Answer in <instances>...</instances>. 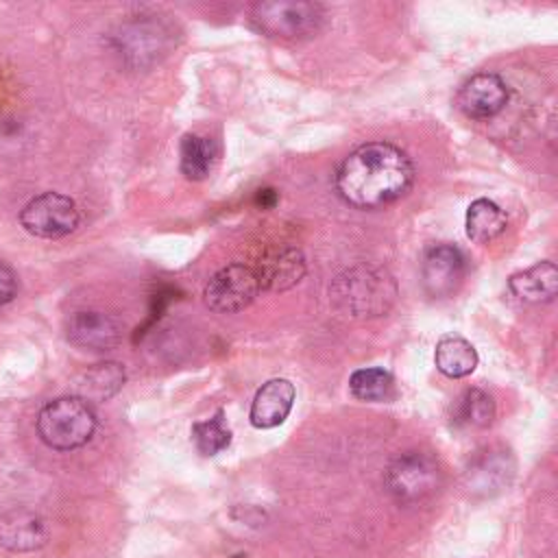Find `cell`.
I'll return each instance as SVG.
<instances>
[{"mask_svg": "<svg viewBox=\"0 0 558 558\" xmlns=\"http://www.w3.org/2000/svg\"><path fill=\"white\" fill-rule=\"evenodd\" d=\"M414 181L410 157L390 142H366L351 150L338 172L340 198L357 209H377L408 194Z\"/></svg>", "mask_w": 558, "mask_h": 558, "instance_id": "cell-1", "label": "cell"}, {"mask_svg": "<svg viewBox=\"0 0 558 558\" xmlns=\"http://www.w3.org/2000/svg\"><path fill=\"white\" fill-rule=\"evenodd\" d=\"M329 299L342 316L375 318L395 305L397 283L386 268L360 264L333 279Z\"/></svg>", "mask_w": 558, "mask_h": 558, "instance_id": "cell-2", "label": "cell"}, {"mask_svg": "<svg viewBox=\"0 0 558 558\" xmlns=\"http://www.w3.org/2000/svg\"><path fill=\"white\" fill-rule=\"evenodd\" d=\"M96 414L87 401L76 395L48 401L37 416L39 438L57 451H72L92 440Z\"/></svg>", "mask_w": 558, "mask_h": 558, "instance_id": "cell-3", "label": "cell"}, {"mask_svg": "<svg viewBox=\"0 0 558 558\" xmlns=\"http://www.w3.org/2000/svg\"><path fill=\"white\" fill-rule=\"evenodd\" d=\"M440 466L432 456L421 451H408L395 458L386 471V486L390 495L403 506H414L434 497L440 488Z\"/></svg>", "mask_w": 558, "mask_h": 558, "instance_id": "cell-4", "label": "cell"}, {"mask_svg": "<svg viewBox=\"0 0 558 558\" xmlns=\"http://www.w3.org/2000/svg\"><path fill=\"white\" fill-rule=\"evenodd\" d=\"M81 222L76 203L59 192H44L31 198L20 211V225L37 238L57 240L70 235Z\"/></svg>", "mask_w": 558, "mask_h": 558, "instance_id": "cell-5", "label": "cell"}, {"mask_svg": "<svg viewBox=\"0 0 558 558\" xmlns=\"http://www.w3.org/2000/svg\"><path fill=\"white\" fill-rule=\"evenodd\" d=\"M253 22L268 37L299 39L312 35L323 22L318 2H262L253 9Z\"/></svg>", "mask_w": 558, "mask_h": 558, "instance_id": "cell-6", "label": "cell"}, {"mask_svg": "<svg viewBox=\"0 0 558 558\" xmlns=\"http://www.w3.org/2000/svg\"><path fill=\"white\" fill-rule=\"evenodd\" d=\"M259 292V281L253 266L229 264L211 275L205 283L203 301L211 312L233 314L248 307Z\"/></svg>", "mask_w": 558, "mask_h": 558, "instance_id": "cell-7", "label": "cell"}, {"mask_svg": "<svg viewBox=\"0 0 558 558\" xmlns=\"http://www.w3.org/2000/svg\"><path fill=\"white\" fill-rule=\"evenodd\" d=\"M464 255L453 244H434L425 251L421 264V281L429 296L442 299L453 294L464 279Z\"/></svg>", "mask_w": 558, "mask_h": 558, "instance_id": "cell-8", "label": "cell"}, {"mask_svg": "<svg viewBox=\"0 0 558 558\" xmlns=\"http://www.w3.org/2000/svg\"><path fill=\"white\" fill-rule=\"evenodd\" d=\"M122 320L107 312L85 310L76 312L65 323V338L70 344L87 351H111L122 340Z\"/></svg>", "mask_w": 558, "mask_h": 558, "instance_id": "cell-9", "label": "cell"}, {"mask_svg": "<svg viewBox=\"0 0 558 558\" xmlns=\"http://www.w3.org/2000/svg\"><path fill=\"white\" fill-rule=\"evenodd\" d=\"M460 111L473 120H488L497 116L508 102V87L501 76L493 72L473 74L458 92Z\"/></svg>", "mask_w": 558, "mask_h": 558, "instance_id": "cell-10", "label": "cell"}, {"mask_svg": "<svg viewBox=\"0 0 558 558\" xmlns=\"http://www.w3.org/2000/svg\"><path fill=\"white\" fill-rule=\"evenodd\" d=\"M48 525L31 508H11L0 514V545L13 554H26L44 547Z\"/></svg>", "mask_w": 558, "mask_h": 558, "instance_id": "cell-11", "label": "cell"}, {"mask_svg": "<svg viewBox=\"0 0 558 558\" xmlns=\"http://www.w3.org/2000/svg\"><path fill=\"white\" fill-rule=\"evenodd\" d=\"M259 290H272L281 292L292 286H296L305 275V257L294 246H281L268 251L257 266H253Z\"/></svg>", "mask_w": 558, "mask_h": 558, "instance_id": "cell-12", "label": "cell"}, {"mask_svg": "<svg viewBox=\"0 0 558 558\" xmlns=\"http://www.w3.org/2000/svg\"><path fill=\"white\" fill-rule=\"evenodd\" d=\"M294 386L290 379H283V377H275V379H268L253 397V403H251V423L253 427L257 429H270V427H277L281 425L292 405H294Z\"/></svg>", "mask_w": 558, "mask_h": 558, "instance_id": "cell-13", "label": "cell"}, {"mask_svg": "<svg viewBox=\"0 0 558 558\" xmlns=\"http://www.w3.org/2000/svg\"><path fill=\"white\" fill-rule=\"evenodd\" d=\"M508 288L517 299L527 303L551 301L558 292V268L554 262H538L510 275Z\"/></svg>", "mask_w": 558, "mask_h": 558, "instance_id": "cell-14", "label": "cell"}, {"mask_svg": "<svg viewBox=\"0 0 558 558\" xmlns=\"http://www.w3.org/2000/svg\"><path fill=\"white\" fill-rule=\"evenodd\" d=\"M124 386V368L118 362H100L83 371L76 381L74 390L76 397L83 401H107Z\"/></svg>", "mask_w": 558, "mask_h": 558, "instance_id": "cell-15", "label": "cell"}, {"mask_svg": "<svg viewBox=\"0 0 558 558\" xmlns=\"http://www.w3.org/2000/svg\"><path fill=\"white\" fill-rule=\"evenodd\" d=\"M495 418V401L482 388L462 390L451 403V423L466 429H484Z\"/></svg>", "mask_w": 558, "mask_h": 558, "instance_id": "cell-16", "label": "cell"}, {"mask_svg": "<svg viewBox=\"0 0 558 558\" xmlns=\"http://www.w3.org/2000/svg\"><path fill=\"white\" fill-rule=\"evenodd\" d=\"M434 362L442 375H447L451 379H460L475 371L477 351L462 336H445L436 344Z\"/></svg>", "mask_w": 558, "mask_h": 558, "instance_id": "cell-17", "label": "cell"}, {"mask_svg": "<svg viewBox=\"0 0 558 558\" xmlns=\"http://www.w3.org/2000/svg\"><path fill=\"white\" fill-rule=\"evenodd\" d=\"M464 227H466V235L473 242L486 244L506 231L508 218L497 203H493L488 198H477L466 209Z\"/></svg>", "mask_w": 558, "mask_h": 558, "instance_id": "cell-18", "label": "cell"}, {"mask_svg": "<svg viewBox=\"0 0 558 558\" xmlns=\"http://www.w3.org/2000/svg\"><path fill=\"white\" fill-rule=\"evenodd\" d=\"M512 475V462L508 451H486L484 456H480L469 469H466V477H469V486H473L471 490H499V486Z\"/></svg>", "mask_w": 558, "mask_h": 558, "instance_id": "cell-19", "label": "cell"}, {"mask_svg": "<svg viewBox=\"0 0 558 558\" xmlns=\"http://www.w3.org/2000/svg\"><path fill=\"white\" fill-rule=\"evenodd\" d=\"M179 163H181V172L185 174V179L190 181H203L216 161V144L214 140L205 137V135H196V133H187L181 140V148H179Z\"/></svg>", "mask_w": 558, "mask_h": 558, "instance_id": "cell-20", "label": "cell"}, {"mask_svg": "<svg viewBox=\"0 0 558 558\" xmlns=\"http://www.w3.org/2000/svg\"><path fill=\"white\" fill-rule=\"evenodd\" d=\"M349 390L360 401H388L395 395V379L386 368H360L349 379Z\"/></svg>", "mask_w": 558, "mask_h": 558, "instance_id": "cell-21", "label": "cell"}, {"mask_svg": "<svg viewBox=\"0 0 558 558\" xmlns=\"http://www.w3.org/2000/svg\"><path fill=\"white\" fill-rule=\"evenodd\" d=\"M192 440L198 453L203 456H216L231 442V429L227 427L225 412L218 410L211 418L198 421L192 425Z\"/></svg>", "mask_w": 558, "mask_h": 558, "instance_id": "cell-22", "label": "cell"}, {"mask_svg": "<svg viewBox=\"0 0 558 558\" xmlns=\"http://www.w3.org/2000/svg\"><path fill=\"white\" fill-rule=\"evenodd\" d=\"M17 294V277L13 268H9L4 262H0V305L9 303Z\"/></svg>", "mask_w": 558, "mask_h": 558, "instance_id": "cell-23", "label": "cell"}, {"mask_svg": "<svg viewBox=\"0 0 558 558\" xmlns=\"http://www.w3.org/2000/svg\"><path fill=\"white\" fill-rule=\"evenodd\" d=\"M275 203H277L275 190H259L257 192V205H262L264 209H270Z\"/></svg>", "mask_w": 558, "mask_h": 558, "instance_id": "cell-24", "label": "cell"}]
</instances>
